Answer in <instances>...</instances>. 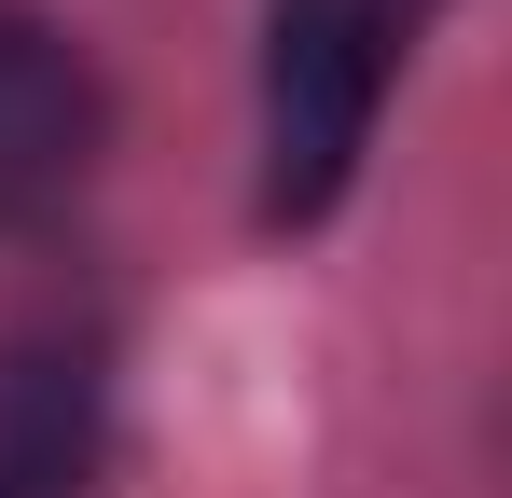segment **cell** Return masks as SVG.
<instances>
[{
  "label": "cell",
  "instance_id": "7a4b0ae2",
  "mask_svg": "<svg viewBox=\"0 0 512 498\" xmlns=\"http://www.w3.org/2000/svg\"><path fill=\"white\" fill-rule=\"evenodd\" d=\"M97 332L28 319L0 332V498H84L97 485Z\"/></svg>",
  "mask_w": 512,
  "mask_h": 498
},
{
  "label": "cell",
  "instance_id": "6da1fadb",
  "mask_svg": "<svg viewBox=\"0 0 512 498\" xmlns=\"http://www.w3.org/2000/svg\"><path fill=\"white\" fill-rule=\"evenodd\" d=\"M402 28L416 0H277V56H263V208L277 222H319L346 194L402 83Z\"/></svg>",
  "mask_w": 512,
  "mask_h": 498
},
{
  "label": "cell",
  "instance_id": "3957f363",
  "mask_svg": "<svg viewBox=\"0 0 512 498\" xmlns=\"http://www.w3.org/2000/svg\"><path fill=\"white\" fill-rule=\"evenodd\" d=\"M97 153V70L42 28V14H14L0 0V222H28V208H56Z\"/></svg>",
  "mask_w": 512,
  "mask_h": 498
}]
</instances>
